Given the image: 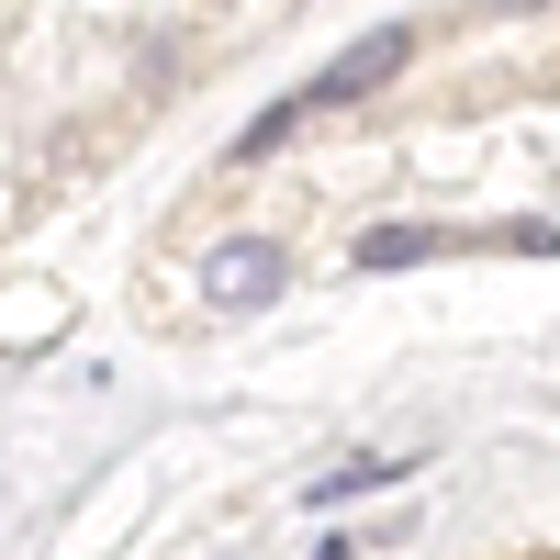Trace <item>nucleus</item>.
I'll return each mask as SVG.
<instances>
[{
	"label": "nucleus",
	"instance_id": "obj_1",
	"mask_svg": "<svg viewBox=\"0 0 560 560\" xmlns=\"http://www.w3.org/2000/svg\"><path fill=\"white\" fill-rule=\"evenodd\" d=\"M280 280H292V258H280L269 236H224L213 258H202V292H213V314H258Z\"/></svg>",
	"mask_w": 560,
	"mask_h": 560
},
{
	"label": "nucleus",
	"instance_id": "obj_2",
	"mask_svg": "<svg viewBox=\"0 0 560 560\" xmlns=\"http://www.w3.org/2000/svg\"><path fill=\"white\" fill-rule=\"evenodd\" d=\"M404 57H415V34H404V23H382V34H359V45H348L337 68H314V90H303V113H337V102H370V90H382V79H393Z\"/></svg>",
	"mask_w": 560,
	"mask_h": 560
},
{
	"label": "nucleus",
	"instance_id": "obj_3",
	"mask_svg": "<svg viewBox=\"0 0 560 560\" xmlns=\"http://www.w3.org/2000/svg\"><path fill=\"white\" fill-rule=\"evenodd\" d=\"M382 482H404V459H337V471L303 482V504L325 516V504H359V493H382Z\"/></svg>",
	"mask_w": 560,
	"mask_h": 560
},
{
	"label": "nucleus",
	"instance_id": "obj_4",
	"mask_svg": "<svg viewBox=\"0 0 560 560\" xmlns=\"http://www.w3.org/2000/svg\"><path fill=\"white\" fill-rule=\"evenodd\" d=\"M448 236H427V224H370L359 236V269H404V258H438Z\"/></svg>",
	"mask_w": 560,
	"mask_h": 560
},
{
	"label": "nucleus",
	"instance_id": "obj_5",
	"mask_svg": "<svg viewBox=\"0 0 560 560\" xmlns=\"http://www.w3.org/2000/svg\"><path fill=\"white\" fill-rule=\"evenodd\" d=\"M303 124H314V113H303V90H292V102H269V113H258V124L236 135V158H269V147H292Z\"/></svg>",
	"mask_w": 560,
	"mask_h": 560
},
{
	"label": "nucleus",
	"instance_id": "obj_6",
	"mask_svg": "<svg viewBox=\"0 0 560 560\" xmlns=\"http://www.w3.org/2000/svg\"><path fill=\"white\" fill-rule=\"evenodd\" d=\"M482 12H493V23H516V12H549V0H482Z\"/></svg>",
	"mask_w": 560,
	"mask_h": 560
}]
</instances>
